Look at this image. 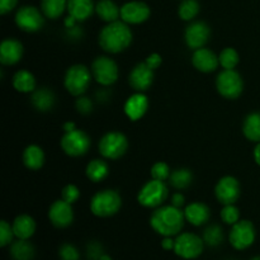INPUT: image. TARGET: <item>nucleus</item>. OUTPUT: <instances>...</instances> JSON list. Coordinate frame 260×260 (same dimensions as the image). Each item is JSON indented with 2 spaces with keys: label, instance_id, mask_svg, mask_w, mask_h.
<instances>
[{
  "label": "nucleus",
  "instance_id": "obj_1",
  "mask_svg": "<svg viewBox=\"0 0 260 260\" xmlns=\"http://www.w3.org/2000/svg\"><path fill=\"white\" fill-rule=\"evenodd\" d=\"M184 212L175 206H162L156 208L150 218L152 230L161 236H174L182 231L184 226Z\"/></svg>",
  "mask_w": 260,
  "mask_h": 260
},
{
  "label": "nucleus",
  "instance_id": "obj_2",
  "mask_svg": "<svg viewBox=\"0 0 260 260\" xmlns=\"http://www.w3.org/2000/svg\"><path fill=\"white\" fill-rule=\"evenodd\" d=\"M132 42V32L127 23H108L99 33V46L106 52L119 53L126 50Z\"/></svg>",
  "mask_w": 260,
  "mask_h": 260
},
{
  "label": "nucleus",
  "instance_id": "obj_3",
  "mask_svg": "<svg viewBox=\"0 0 260 260\" xmlns=\"http://www.w3.org/2000/svg\"><path fill=\"white\" fill-rule=\"evenodd\" d=\"M121 206V196L112 189H104L95 193L90 201V211L96 217H111L118 212Z\"/></svg>",
  "mask_w": 260,
  "mask_h": 260
},
{
  "label": "nucleus",
  "instance_id": "obj_4",
  "mask_svg": "<svg viewBox=\"0 0 260 260\" xmlns=\"http://www.w3.org/2000/svg\"><path fill=\"white\" fill-rule=\"evenodd\" d=\"M91 75L93 74L85 65L71 66L66 71L65 80H63L66 90L74 96L83 95L90 85Z\"/></svg>",
  "mask_w": 260,
  "mask_h": 260
},
{
  "label": "nucleus",
  "instance_id": "obj_5",
  "mask_svg": "<svg viewBox=\"0 0 260 260\" xmlns=\"http://www.w3.org/2000/svg\"><path fill=\"white\" fill-rule=\"evenodd\" d=\"M168 198V187L161 180L152 179L140 189L137 201L146 208H156L161 206Z\"/></svg>",
  "mask_w": 260,
  "mask_h": 260
},
{
  "label": "nucleus",
  "instance_id": "obj_6",
  "mask_svg": "<svg viewBox=\"0 0 260 260\" xmlns=\"http://www.w3.org/2000/svg\"><path fill=\"white\" fill-rule=\"evenodd\" d=\"M127 149H128V141L121 132H108L99 141V152L106 159H119L126 154Z\"/></svg>",
  "mask_w": 260,
  "mask_h": 260
},
{
  "label": "nucleus",
  "instance_id": "obj_7",
  "mask_svg": "<svg viewBox=\"0 0 260 260\" xmlns=\"http://www.w3.org/2000/svg\"><path fill=\"white\" fill-rule=\"evenodd\" d=\"M218 93L226 99H236L241 95L244 89L243 79L235 70H223L216 79Z\"/></svg>",
  "mask_w": 260,
  "mask_h": 260
},
{
  "label": "nucleus",
  "instance_id": "obj_8",
  "mask_svg": "<svg viewBox=\"0 0 260 260\" xmlns=\"http://www.w3.org/2000/svg\"><path fill=\"white\" fill-rule=\"evenodd\" d=\"M61 147L69 156H83L90 147V139L85 132L75 128L70 132H65L61 139Z\"/></svg>",
  "mask_w": 260,
  "mask_h": 260
},
{
  "label": "nucleus",
  "instance_id": "obj_9",
  "mask_svg": "<svg viewBox=\"0 0 260 260\" xmlns=\"http://www.w3.org/2000/svg\"><path fill=\"white\" fill-rule=\"evenodd\" d=\"M91 74L96 83L103 86L112 85L118 79V66L112 58L107 56H99L93 61Z\"/></svg>",
  "mask_w": 260,
  "mask_h": 260
},
{
  "label": "nucleus",
  "instance_id": "obj_10",
  "mask_svg": "<svg viewBox=\"0 0 260 260\" xmlns=\"http://www.w3.org/2000/svg\"><path fill=\"white\" fill-rule=\"evenodd\" d=\"M229 240L236 250H245L250 248L255 241V228L253 223L248 220L238 221L229 235Z\"/></svg>",
  "mask_w": 260,
  "mask_h": 260
},
{
  "label": "nucleus",
  "instance_id": "obj_11",
  "mask_svg": "<svg viewBox=\"0 0 260 260\" xmlns=\"http://www.w3.org/2000/svg\"><path fill=\"white\" fill-rule=\"evenodd\" d=\"M174 253L183 259L198 258L203 253V240L196 234H180L175 239Z\"/></svg>",
  "mask_w": 260,
  "mask_h": 260
},
{
  "label": "nucleus",
  "instance_id": "obj_12",
  "mask_svg": "<svg viewBox=\"0 0 260 260\" xmlns=\"http://www.w3.org/2000/svg\"><path fill=\"white\" fill-rule=\"evenodd\" d=\"M15 23L24 32H37L43 25V17L35 7H22L15 14Z\"/></svg>",
  "mask_w": 260,
  "mask_h": 260
},
{
  "label": "nucleus",
  "instance_id": "obj_13",
  "mask_svg": "<svg viewBox=\"0 0 260 260\" xmlns=\"http://www.w3.org/2000/svg\"><path fill=\"white\" fill-rule=\"evenodd\" d=\"M216 198L223 206L234 205L240 197V184L234 177H223L218 180L215 188Z\"/></svg>",
  "mask_w": 260,
  "mask_h": 260
},
{
  "label": "nucleus",
  "instance_id": "obj_14",
  "mask_svg": "<svg viewBox=\"0 0 260 260\" xmlns=\"http://www.w3.org/2000/svg\"><path fill=\"white\" fill-rule=\"evenodd\" d=\"M48 218L55 228L65 229L74 221V211L70 203L58 200L51 205L48 210Z\"/></svg>",
  "mask_w": 260,
  "mask_h": 260
},
{
  "label": "nucleus",
  "instance_id": "obj_15",
  "mask_svg": "<svg viewBox=\"0 0 260 260\" xmlns=\"http://www.w3.org/2000/svg\"><path fill=\"white\" fill-rule=\"evenodd\" d=\"M211 29L205 22H193L185 29L184 38L185 43L192 50H198V48L205 47L210 38Z\"/></svg>",
  "mask_w": 260,
  "mask_h": 260
},
{
  "label": "nucleus",
  "instance_id": "obj_16",
  "mask_svg": "<svg viewBox=\"0 0 260 260\" xmlns=\"http://www.w3.org/2000/svg\"><path fill=\"white\" fill-rule=\"evenodd\" d=\"M149 17L150 8L142 2H129L121 8V18L127 24H140Z\"/></svg>",
  "mask_w": 260,
  "mask_h": 260
},
{
  "label": "nucleus",
  "instance_id": "obj_17",
  "mask_svg": "<svg viewBox=\"0 0 260 260\" xmlns=\"http://www.w3.org/2000/svg\"><path fill=\"white\" fill-rule=\"evenodd\" d=\"M129 85L136 91L144 93L154 81V70L146 65V62H141L134 68V70L129 74Z\"/></svg>",
  "mask_w": 260,
  "mask_h": 260
},
{
  "label": "nucleus",
  "instance_id": "obj_18",
  "mask_svg": "<svg viewBox=\"0 0 260 260\" xmlns=\"http://www.w3.org/2000/svg\"><path fill=\"white\" fill-rule=\"evenodd\" d=\"M192 63L201 73H212L220 65L218 56L208 48H198L192 56Z\"/></svg>",
  "mask_w": 260,
  "mask_h": 260
},
{
  "label": "nucleus",
  "instance_id": "obj_19",
  "mask_svg": "<svg viewBox=\"0 0 260 260\" xmlns=\"http://www.w3.org/2000/svg\"><path fill=\"white\" fill-rule=\"evenodd\" d=\"M147 108H149V101L144 93L132 94L124 103V113L131 121H139L145 116Z\"/></svg>",
  "mask_w": 260,
  "mask_h": 260
},
{
  "label": "nucleus",
  "instance_id": "obj_20",
  "mask_svg": "<svg viewBox=\"0 0 260 260\" xmlns=\"http://www.w3.org/2000/svg\"><path fill=\"white\" fill-rule=\"evenodd\" d=\"M23 56V45L14 38H7L0 45V62L3 65H14Z\"/></svg>",
  "mask_w": 260,
  "mask_h": 260
},
{
  "label": "nucleus",
  "instance_id": "obj_21",
  "mask_svg": "<svg viewBox=\"0 0 260 260\" xmlns=\"http://www.w3.org/2000/svg\"><path fill=\"white\" fill-rule=\"evenodd\" d=\"M184 217L190 225L202 226L210 220L211 212L207 205L201 202H193L188 205L184 210Z\"/></svg>",
  "mask_w": 260,
  "mask_h": 260
},
{
  "label": "nucleus",
  "instance_id": "obj_22",
  "mask_svg": "<svg viewBox=\"0 0 260 260\" xmlns=\"http://www.w3.org/2000/svg\"><path fill=\"white\" fill-rule=\"evenodd\" d=\"M13 231H14V236L22 240H28L33 236L36 231V222L30 216L28 215H20L15 217L13 221Z\"/></svg>",
  "mask_w": 260,
  "mask_h": 260
},
{
  "label": "nucleus",
  "instance_id": "obj_23",
  "mask_svg": "<svg viewBox=\"0 0 260 260\" xmlns=\"http://www.w3.org/2000/svg\"><path fill=\"white\" fill-rule=\"evenodd\" d=\"M93 0H68L69 15L75 18L78 22L86 20L93 14Z\"/></svg>",
  "mask_w": 260,
  "mask_h": 260
},
{
  "label": "nucleus",
  "instance_id": "obj_24",
  "mask_svg": "<svg viewBox=\"0 0 260 260\" xmlns=\"http://www.w3.org/2000/svg\"><path fill=\"white\" fill-rule=\"evenodd\" d=\"M23 162L30 170H38L45 164V152L37 145H29L23 152Z\"/></svg>",
  "mask_w": 260,
  "mask_h": 260
},
{
  "label": "nucleus",
  "instance_id": "obj_25",
  "mask_svg": "<svg viewBox=\"0 0 260 260\" xmlns=\"http://www.w3.org/2000/svg\"><path fill=\"white\" fill-rule=\"evenodd\" d=\"M30 102L36 109L41 112H47L55 106V94L47 88L37 89L33 91Z\"/></svg>",
  "mask_w": 260,
  "mask_h": 260
},
{
  "label": "nucleus",
  "instance_id": "obj_26",
  "mask_svg": "<svg viewBox=\"0 0 260 260\" xmlns=\"http://www.w3.org/2000/svg\"><path fill=\"white\" fill-rule=\"evenodd\" d=\"M95 12L98 17L107 23L116 22L121 17V9L112 0H99Z\"/></svg>",
  "mask_w": 260,
  "mask_h": 260
},
{
  "label": "nucleus",
  "instance_id": "obj_27",
  "mask_svg": "<svg viewBox=\"0 0 260 260\" xmlns=\"http://www.w3.org/2000/svg\"><path fill=\"white\" fill-rule=\"evenodd\" d=\"M13 86L20 93H30L36 89V79L28 70H19L13 76Z\"/></svg>",
  "mask_w": 260,
  "mask_h": 260
},
{
  "label": "nucleus",
  "instance_id": "obj_28",
  "mask_svg": "<svg viewBox=\"0 0 260 260\" xmlns=\"http://www.w3.org/2000/svg\"><path fill=\"white\" fill-rule=\"evenodd\" d=\"M109 173L108 164L102 159H94L86 167V177L94 183H99L107 178Z\"/></svg>",
  "mask_w": 260,
  "mask_h": 260
},
{
  "label": "nucleus",
  "instance_id": "obj_29",
  "mask_svg": "<svg viewBox=\"0 0 260 260\" xmlns=\"http://www.w3.org/2000/svg\"><path fill=\"white\" fill-rule=\"evenodd\" d=\"M35 248L27 240L18 239V241L12 244L10 248V255L14 260H32L35 258Z\"/></svg>",
  "mask_w": 260,
  "mask_h": 260
},
{
  "label": "nucleus",
  "instance_id": "obj_30",
  "mask_svg": "<svg viewBox=\"0 0 260 260\" xmlns=\"http://www.w3.org/2000/svg\"><path fill=\"white\" fill-rule=\"evenodd\" d=\"M243 132L248 140L260 142V113H250L243 124Z\"/></svg>",
  "mask_w": 260,
  "mask_h": 260
},
{
  "label": "nucleus",
  "instance_id": "obj_31",
  "mask_svg": "<svg viewBox=\"0 0 260 260\" xmlns=\"http://www.w3.org/2000/svg\"><path fill=\"white\" fill-rule=\"evenodd\" d=\"M42 13L50 19H57L68 9V0H42Z\"/></svg>",
  "mask_w": 260,
  "mask_h": 260
},
{
  "label": "nucleus",
  "instance_id": "obj_32",
  "mask_svg": "<svg viewBox=\"0 0 260 260\" xmlns=\"http://www.w3.org/2000/svg\"><path fill=\"white\" fill-rule=\"evenodd\" d=\"M169 180L175 189H184L192 183L193 174L188 169H177L170 174Z\"/></svg>",
  "mask_w": 260,
  "mask_h": 260
},
{
  "label": "nucleus",
  "instance_id": "obj_33",
  "mask_svg": "<svg viewBox=\"0 0 260 260\" xmlns=\"http://www.w3.org/2000/svg\"><path fill=\"white\" fill-rule=\"evenodd\" d=\"M218 61H220V65L222 66L223 70H234L239 63V53L236 52L235 48L228 47L221 51Z\"/></svg>",
  "mask_w": 260,
  "mask_h": 260
},
{
  "label": "nucleus",
  "instance_id": "obj_34",
  "mask_svg": "<svg viewBox=\"0 0 260 260\" xmlns=\"http://www.w3.org/2000/svg\"><path fill=\"white\" fill-rule=\"evenodd\" d=\"M200 12V4L197 0H183L179 5V17L182 20H192Z\"/></svg>",
  "mask_w": 260,
  "mask_h": 260
},
{
  "label": "nucleus",
  "instance_id": "obj_35",
  "mask_svg": "<svg viewBox=\"0 0 260 260\" xmlns=\"http://www.w3.org/2000/svg\"><path fill=\"white\" fill-rule=\"evenodd\" d=\"M203 241L210 246H218L223 241L222 229L218 225H211L205 230Z\"/></svg>",
  "mask_w": 260,
  "mask_h": 260
},
{
  "label": "nucleus",
  "instance_id": "obj_36",
  "mask_svg": "<svg viewBox=\"0 0 260 260\" xmlns=\"http://www.w3.org/2000/svg\"><path fill=\"white\" fill-rule=\"evenodd\" d=\"M221 218L228 225H235L240 218V212L239 208L234 205H226L225 207L221 210Z\"/></svg>",
  "mask_w": 260,
  "mask_h": 260
},
{
  "label": "nucleus",
  "instance_id": "obj_37",
  "mask_svg": "<svg viewBox=\"0 0 260 260\" xmlns=\"http://www.w3.org/2000/svg\"><path fill=\"white\" fill-rule=\"evenodd\" d=\"M170 174H172V173H170V168L167 162L159 161V162H156V164L152 165V168H151L152 179L165 182L167 179H169Z\"/></svg>",
  "mask_w": 260,
  "mask_h": 260
},
{
  "label": "nucleus",
  "instance_id": "obj_38",
  "mask_svg": "<svg viewBox=\"0 0 260 260\" xmlns=\"http://www.w3.org/2000/svg\"><path fill=\"white\" fill-rule=\"evenodd\" d=\"M13 236H14V231L13 228L7 222V221L3 220L0 222V246L5 248L8 244L12 243Z\"/></svg>",
  "mask_w": 260,
  "mask_h": 260
},
{
  "label": "nucleus",
  "instance_id": "obj_39",
  "mask_svg": "<svg viewBox=\"0 0 260 260\" xmlns=\"http://www.w3.org/2000/svg\"><path fill=\"white\" fill-rule=\"evenodd\" d=\"M61 197H62V200L65 201V202L73 205V203H75L76 201L79 200V197H80V190H79V188L76 187V185L69 184L62 189Z\"/></svg>",
  "mask_w": 260,
  "mask_h": 260
},
{
  "label": "nucleus",
  "instance_id": "obj_40",
  "mask_svg": "<svg viewBox=\"0 0 260 260\" xmlns=\"http://www.w3.org/2000/svg\"><path fill=\"white\" fill-rule=\"evenodd\" d=\"M61 260H79V251L71 244H63L58 250Z\"/></svg>",
  "mask_w": 260,
  "mask_h": 260
},
{
  "label": "nucleus",
  "instance_id": "obj_41",
  "mask_svg": "<svg viewBox=\"0 0 260 260\" xmlns=\"http://www.w3.org/2000/svg\"><path fill=\"white\" fill-rule=\"evenodd\" d=\"M76 109H78L79 113L81 114H89L93 111V103L89 98L86 96H81L76 101Z\"/></svg>",
  "mask_w": 260,
  "mask_h": 260
},
{
  "label": "nucleus",
  "instance_id": "obj_42",
  "mask_svg": "<svg viewBox=\"0 0 260 260\" xmlns=\"http://www.w3.org/2000/svg\"><path fill=\"white\" fill-rule=\"evenodd\" d=\"M145 62H146V65L149 66V68H151L152 70H155V69H157L160 65H161V62H162L161 56H160L159 53H151V55L147 56V58Z\"/></svg>",
  "mask_w": 260,
  "mask_h": 260
},
{
  "label": "nucleus",
  "instance_id": "obj_43",
  "mask_svg": "<svg viewBox=\"0 0 260 260\" xmlns=\"http://www.w3.org/2000/svg\"><path fill=\"white\" fill-rule=\"evenodd\" d=\"M88 255H89V258H91L94 260L101 259V256L103 255V251H102L101 245H99V244H95V243L90 244L88 248Z\"/></svg>",
  "mask_w": 260,
  "mask_h": 260
},
{
  "label": "nucleus",
  "instance_id": "obj_44",
  "mask_svg": "<svg viewBox=\"0 0 260 260\" xmlns=\"http://www.w3.org/2000/svg\"><path fill=\"white\" fill-rule=\"evenodd\" d=\"M18 0H0V14H7L14 9Z\"/></svg>",
  "mask_w": 260,
  "mask_h": 260
},
{
  "label": "nucleus",
  "instance_id": "obj_45",
  "mask_svg": "<svg viewBox=\"0 0 260 260\" xmlns=\"http://www.w3.org/2000/svg\"><path fill=\"white\" fill-rule=\"evenodd\" d=\"M172 205L178 208L182 207V206L184 205V196H183L182 193H174L172 197Z\"/></svg>",
  "mask_w": 260,
  "mask_h": 260
},
{
  "label": "nucleus",
  "instance_id": "obj_46",
  "mask_svg": "<svg viewBox=\"0 0 260 260\" xmlns=\"http://www.w3.org/2000/svg\"><path fill=\"white\" fill-rule=\"evenodd\" d=\"M174 245H175V240H173L172 236H167L165 239H162L161 246L162 249H165V250H174Z\"/></svg>",
  "mask_w": 260,
  "mask_h": 260
},
{
  "label": "nucleus",
  "instance_id": "obj_47",
  "mask_svg": "<svg viewBox=\"0 0 260 260\" xmlns=\"http://www.w3.org/2000/svg\"><path fill=\"white\" fill-rule=\"evenodd\" d=\"M254 160L258 165H260V142L256 145L255 150H254Z\"/></svg>",
  "mask_w": 260,
  "mask_h": 260
},
{
  "label": "nucleus",
  "instance_id": "obj_48",
  "mask_svg": "<svg viewBox=\"0 0 260 260\" xmlns=\"http://www.w3.org/2000/svg\"><path fill=\"white\" fill-rule=\"evenodd\" d=\"M63 129H65V132L73 131V129H75V123H73V122H66L63 124Z\"/></svg>",
  "mask_w": 260,
  "mask_h": 260
},
{
  "label": "nucleus",
  "instance_id": "obj_49",
  "mask_svg": "<svg viewBox=\"0 0 260 260\" xmlns=\"http://www.w3.org/2000/svg\"><path fill=\"white\" fill-rule=\"evenodd\" d=\"M99 260H112V259H111V256H108L107 254H103V255L101 256V259H99Z\"/></svg>",
  "mask_w": 260,
  "mask_h": 260
},
{
  "label": "nucleus",
  "instance_id": "obj_50",
  "mask_svg": "<svg viewBox=\"0 0 260 260\" xmlns=\"http://www.w3.org/2000/svg\"><path fill=\"white\" fill-rule=\"evenodd\" d=\"M250 260H260V256H255V258H253V259H250Z\"/></svg>",
  "mask_w": 260,
  "mask_h": 260
}]
</instances>
